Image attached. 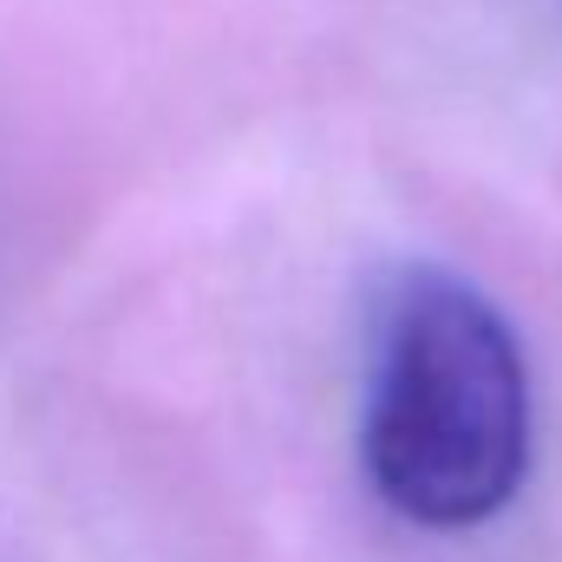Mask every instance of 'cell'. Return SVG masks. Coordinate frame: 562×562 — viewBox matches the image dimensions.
I'll return each mask as SVG.
<instances>
[{
	"label": "cell",
	"instance_id": "6da1fadb",
	"mask_svg": "<svg viewBox=\"0 0 562 562\" xmlns=\"http://www.w3.org/2000/svg\"><path fill=\"white\" fill-rule=\"evenodd\" d=\"M530 464V373L504 314L451 276H419L380 347L367 471L425 530L497 517Z\"/></svg>",
	"mask_w": 562,
	"mask_h": 562
}]
</instances>
